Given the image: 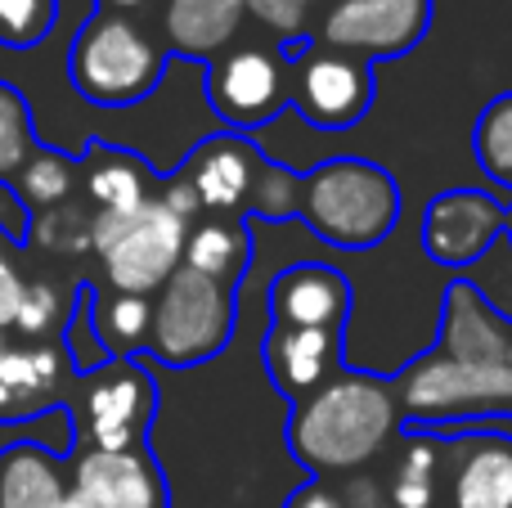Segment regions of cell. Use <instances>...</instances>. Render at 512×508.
Masks as SVG:
<instances>
[{
    "mask_svg": "<svg viewBox=\"0 0 512 508\" xmlns=\"http://www.w3.org/2000/svg\"><path fill=\"white\" fill-rule=\"evenodd\" d=\"M400 428H405V414H400L396 378L342 369L319 392L288 405L283 441H288L292 459L310 468V477H328L360 473L387 450V441Z\"/></svg>",
    "mask_w": 512,
    "mask_h": 508,
    "instance_id": "1",
    "label": "cell"
},
{
    "mask_svg": "<svg viewBox=\"0 0 512 508\" xmlns=\"http://www.w3.org/2000/svg\"><path fill=\"white\" fill-rule=\"evenodd\" d=\"M400 185L369 158H328L301 176V212L324 243L346 252L378 248L400 221Z\"/></svg>",
    "mask_w": 512,
    "mask_h": 508,
    "instance_id": "2",
    "label": "cell"
},
{
    "mask_svg": "<svg viewBox=\"0 0 512 508\" xmlns=\"http://www.w3.org/2000/svg\"><path fill=\"white\" fill-rule=\"evenodd\" d=\"M167 45L126 14H95L68 45V81L95 108H131L162 86Z\"/></svg>",
    "mask_w": 512,
    "mask_h": 508,
    "instance_id": "3",
    "label": "cell"
},
{
    "mask_svg": "<svg viewBox=\"0 0 512 508\" xmlns=\"http://www.w3.org/2000/svg\"><path fill=\"white\" fill-rule=\"evenodd\" d=\"M189 221H180L158 194L131 212H95L90 252H95L113 293L153 297L185 266Z\"/></svg>",
    "mask_w": 512,
    "mask_h": 508,
    "instance_id": "4",
    "label": "cell"
},
{
    "mask_svg": "<svg viewBox=\"0 0 512 508\" xmlns=\"http://www.w3.org/2000/svg\"><path fill=\"white\" fill-rule=\"evenodd\" d=\"M239 329V288H225L198 270L180 266L153 293L149 351L167 369H198L216 360Z\"/></svg>",
    "mask_w": 512,
    "mask_h": 508,
    "instance_id": "5",
    "label": "cell"
},
{
    "mask_svg": "<svg viewBox=\"0 0 512 508\" xmlns=\"http://www.w3.org/2000/svg\"><path fill=\"white\" fill-rule=\"evenodd\" d=\"M396 392L405 428H454L490 414H512V369L468 365L432 347L396 378Z\"/></svg>",
    "mask_w": 512,
    "mask_h": 508,
    "instance_id": "6",
    "label": "cell"
},
{
    "mask_svg": "<svg viewBox=\"0 0 512 508\" xmlns=\"http://www.w3.org/2000/svg\"><path fill=\"white\" fill-rule=\"evenodd\" d=\"M63 410H68L81 450H135L149 446V428L158 419V383L144 356L108 360L72 378Z\"/></svg>",
    "mask_w": 512,
    "mask_h": 508,
    "instance_id": "7",
    "label": "cell"
},
{
    "mask_svg": "<svg viewBox=\"0 0 512 508\" xmlns=\"http://www.w3.org/2000/svg\"><path fill=\"white\" fill-rule=\"evenodd\" d=\"M207 104L225 131H261L292 104V59L283 45H230L207 63Z\"/></svg>",
    "mask_w": 512,
    "mask_h": 508,
    "instance_id": "8",
    "label": "cell"
},
{
    "mask_svg": "<svg viewBox=\"0 0 512 508\" xmlns=\"http://www.w3.org/2000/svg\"><path fill=\"white\" fill-rule=\"evenodd\" d=\"M378 99L373 63L355 54L328 50L319 41H301L292 54V108L319 131H346L364 122Z\"/></svg>",
    "mask_w": 512,
    "mask_h": 508,
    "instance_id": "9",
    "label": "cell"
},
{
    "mask_svg": "<svg viewBox=\"0 0 512 508\" xmlns=\"http://www.w3.org/2000/svg\"><path fill=\"white\" fill-rule=\"evenodd\" d=\"M432 27V0H328L310 41L364 63L418 50Z\"/></svg>",
    "mask_w": 512,
    "mask_h": 508,
    "instance_id": "10",
    "label": "cell"
},
{
    "mask_svg": "<svg viewBox=\"0 0 512 508\" xmlns=\"http://www.w3.org/2000/svg\"><path fill=\"white\" fill-rule=\"evenodd\" d=\"M512 203L486 189H445L423 207V252L427 261L468 270L486 257L508 230Z\"/></svg>",
    "mask_w": 512,
    "mask_h": 508,
    "instance_id": "11",
    "label": "cell"
},
{
    "mask_svg": "<svg viewBox=\"0 0 512 508\" xmlns=\"http://www.w3.org/2000/svg\"><path fill=\"white\" fill-rule=\"evenodd\" d=\"M72 500L81 508H171V486L153 446L72 450Z\"/></svg>",
    "mask_w": 512,
    "mask_h": 508,
    "instance_id": "12",
    "label": "cell"
},
{
    "mask_svg": "<svg viewBox=\"0 0 512 508\" xmlns=\"http://www.w3.org/2000/svg\"><path fill=\"white\" fill-rule=\"evenodd\" d=\"M72 365L63 342H5L0 351V423L50 419L68 405Z\"/></svg>",
    "mask_w": 512,
    "mask_h": 508,
    "instance_id": "13",
    "label": "cell"
},
{
    "mask_svg": "<svg viewBox=\"0 0 512 508\" xmlns=\"http://www.w3.org/2000/svg\"><path fill=\"white\" fill-rule=\"evenodd\" d=\"M261 162H265V153L256 149L248 135L221 131V135H207L176 167V176L194 189L203 216H239V212H248Z\"/></svg>",
    "mask_w": 512,
    "mask_h": 508,
    "instance_id": "14",
    "label": "cell"
},
{
    "mask_svg": "<svg viewBox=\"0 0 512 508\" xmlns=\"http://www.w3.org/2000/svg\"><path fill=\"white\" fill-rule=\"evenodd\" d=\"M441 437L450 459L445 508H512V437L472 428H427Z\"/></svg>",
    "mask_w": 512,
    "mask_h": 508,
    "instance_id": "15",
    "label": "cell"
},
{
    "mask_svg": "<svg viewBox=\"0 0 512 508\" xmlns=\"http://www.w3.org/2000/svg\"><path fill=\"white\" fill-rule=\"evenodd\" d=\"M346 315H351V284L342 270L324 266V261H297L274 275L270 324L346 333Z\"/></svg>",
    "mask_w": 512,
    "mask_h": 508,
    "instance_id": "16",
    "label": "cell"
},
{
    "mask_svg": "<svg viewBox=\"0 0 512 508\" xmlns=\"http://www.w3.org/2000/svg\"><path fill=\"white\" fill-rule=\"evenodd\" d=\"M261 365L270 374L274 392L288 405H297L301 396L319 392L342 369V333L270 324L261 342Z\"/></svg>",
    "mask_w": 512,
    "mask_h": 508,
    "instance_id": "17",
    "label": "cell"
},
{
    "mask_svg": "<svg viewBox=\"0 0 512 508\" xmlns=\"http://www.w3.org/2000/svg\"><path fill=\"white\" fill-rule=\"evenodd\" d=\"M436 351L450 360H468V365H508V324L472 279H454L445 288Z\"/></svg>",
    "mask_w": 512,
    "mask_h": 508,
    "instance_id": "18",
    "label": "cell"
},
{
    "mask_svg": "<svg viewBox=\"0 0 512 508\" xmlns=\"http://www.w3.org/2000/svg\"><path fill=\"white\" fill-rule=\"evenodd\" d=\"M248 9L234 0H167L162 5V45L167 54L216 63L239 36Z\"/></svg>",
    "mask_w": 512,
    "mask_h": 508,
    "instance_id": "19",
    "label": "cell"
},
{
    "mask_svg": "<svg viewBox=\"0 0 512 508\" xmlns=\"http://www.w3.org/2000/svg\"><path fill=\"white\" fill-rule=\"evenodd\" d=\"M158 180V171L131 149L90 140V149L81 153V189L90 198V212H131L158 194Z\"/></svg>",
    "mask_w": 512,
    "mask_h": 508,
    "instance_id": "20",
    "label": "cell"
},
{
    "mask_svg": "<svg viewBox=\"0 0 512 508\" xmlns=\"http://www.w3.org/2000/svg\"><path fill=\"white\" fill-rule=\"evenodd\" d=\"M68 459L41 441H9L0 450V508H54L68 500Z\"/></svg>",
    "mask_w": 512,
    "mask_h": 508,
    "instance_id": "21",
    "label": "cell"
},
{
    "mask_svg": "<svg viewBox=\"0 0 512 508\" xmlns=\"http://www.w3.org/2000/svg\"><path fill=\"white\" fill-rule=\"evenodd\" d=\"M252 261V234L243 216H198L185 239V266L216 279L225 288H239L243 270Z\"/></svg>",
    "mask_w": 512,
    "mask_h": 508,
    "instance_id": "22",
    "label": "cell"
},
{
    "mask_svg": "<svg viewBox=\"0 0 512 508\" xmlns=\"http://www.w3.org/2000/svg\"><path fill=\"white\" fill-rule=\"evenodd\" d=\"M441 437L427 428H405L396 459V477H391V504L396 508H436V477H441Z\"/></svg>",
    "mask_w": 512,
    "mask_h": 508,
    "instance_id": "23",
    "label": "cell"
},
{
    "mask_svg": "<svg viewBox=\"0 0 512 508\" xmlns=\"http://www.w3.org/2000/svg\"><path fill=\"white\" fill-rule=\"evenodd\" d=\"M77 180H81V158H68V153L41 144V149L32 153V162L14 176L9 189L18 194L23 212L36 221V216H45V212H54V207L68 203L72 189H77Z\"/></svg>",
    "mask_w": 512,
    "mask_h": 508,
    "instance_id": "24",
    "label": "cell"
},
{
    "mask_svg": "<svg viewBox=\"0 0 512 508\" xmlns=\"http://www.w3.org/2000/svg\"><path fill=\"white\" fill-rule=\"evenodd\" d=\"M149 324H153V297L95 293V333L113 360H140L149 351Z\"/></svg>",
    "mask_w": 512,
    "mask_h": 508,
    "instance_id": "25",
    "label": "cell"
},
{
    "mask_svg": "<svg viewBox=\"0 0 512 508\" xmlns=\"http://www.w3.org/2000/svg\"><path fill=\"white\" fill-rule=\"evenodd\" d=\"M472 153H477L481 171L512 194V90L481 108L477 126H472Z\"/></svg>",
    "mask_w": 512,
    "mask_h": 508,
    "instance_id": "26",
    "label": "cell"
},
{
    "mask_svg": "<svg viewBox=\"0 0 512 508\" xmlns=\"http://www.w3.org/2000/svg\"><path fill=\"white\" fill-rule=\"evenodd\" d=\"M41 149L32 131V108H27L23 90L0 81V185H14V176L32 162V153Z\"/></svg>",
    "mask_w": 512,
    "mask_h": 508,
    "instance_id": "27",
    "label": "cell"
},
{
    "mask_svg": "<svg viewBox=\"0 0 512 508\" xmlns=\"http://www.w3.org/2000/svg\"><path fill=\"white\" fill-rule=\"evenodd\" d=\"M68 311H72V297H63L54 279H27L23 302H18V315H14V333L23 342H59Z\"/></svg>",
    "mask_w": 512,
    "mask_h": 508,
    "instance_id": "28",
    "label": "cell"
},
{
    "mask_svg": "<svg viewBox=\"0 0 512 508\" xmlns=\"http://www.w3.org/2000/svg\"><path fill=\"white\" fill-rule=\"evenodd\" d=\"M63 351H68L72 374H90V369H99V365L113 360L104 351V342H99V333H95V284H86V279L77 284V293H72V311H68V320H63Z\"/></svg>",
    "mask_w": 512,
    "mask_h": 508,
    "instance_id": "29",
    "label": "cell"
},
{
    "mask_svg": "<svg viewBox=\"0 0 512 508\" xmlns=\"http://www.w3.org/2000/svg\"><path fill=\"white\" fill-rule=\"evenodd\" d=\"M301 212V176L288 171L283 162L265 158L261 171H256V185L248 198V216H261V221H292Z\"/></svg>",
    "mask_w": 512,
    "mask_h": 508,
    "instance_id": "30",
    "label": "cell"
},
{
    "mask_svg": "<svg viewBox=\"0 0 512 508\" xmlns=\"http://www.w3.org/2000/svg\"><path fill=\"white\" fill-rule=\"evenodd\" d=\"M59 23V0H0V45L32 50Z\"/></svg>",
    "mask_w": 512,
    "mask_h": 508,
    "instance_id": "31",
    "label": "cell"
},
{
    "mask_svg": "<svg viewBox=\"0 0 512 508\" xmlns=\"http://www.w3.org/2000/svg\"><path fill=\"white\" fill-rule=\"evenodd\" d=\"M248 14L265 32H274L279 45H301L315 32L319 14H324V0H248Z\"/></svg>",
    "mask_w": 512,
    "mask_h": 508,
    "instance_id": "32",
    "label": "cell"
},
{
    "mask_svg": "<svg viewBox=\"0 0 512 508\" xmlns=\"http://www.w3.org/2000/svg\"><path fill=\"white\" fill-rule=\"evenodd\" d=\"M18 239H9L5 230H0V333L14 329V315H18V302H23V288L27 279L18 275Z\"/></svg>",
    "mask_w": 512,
    "mask_h": 508,
    "instance_id": "33",
    "label": "cell"
},
{
    "mask_svg": "<svg viewBox=\"0 0 512 508\" xmlns=\"http://www.w3.org/2000/svg\"><path fill=\"white\" fill-rule=\"evenodd\" d=\"M283 508H346L342 491H333V486L324 482V477H310L306 486H297V491L283 500Z\"/></svg>",
    "mask_w": 512,
    "mask_h": 508,
    "instance_id": "34",
    "label": "cell"
},
{
    "mask_svg": "<svg viewBox=\"0 0 512 508\" xmlns=\"http://www.w3.org/2000/svg\"><path fill=\"white\" fill-rule=\"evenodd\" d=\"M342 500H346V508H382V504H391L387 495H382V486L373 482V477H360V473L351 477V486L342 491Z\"/></svg>",
    "mask_w": 512,
    "mask_h": 508,
    "instance_id": "35",
    "label": "cell"
},
{
    "mask_svg": "<svg viewBox=\"0 0 512 508\" xmlns=\"http://www.w3.org/2000/svg\"><path fill=\"white\" fill-rule=\"evenodd\" d=\"M153 0H95V9H104V14H126V18H135L140 9H149Z\"/></svg>",
    "mask_w": 512,
    "mask_h": 508,
    "instance_id": "36",
    "label": "cell"
},
{
    "mask_svg": "<svg viewBox=\"0 0 512 508\" xmlns=\"http://www.w3.org/2000/svg\"><path fill=\"white\" fill-rule=\"evenodd\" d=\"M54 508H81L77 500H72V495H68V500H63V504H54Z\"/></svg>",
    "mask_w": 512,
    "mask_h": 508,
    "instance_id": "37",
    "label": "cell"
},
{
    "mask_svg": "<svg viewBox=\"0 0 512 508\" xmlns=\"http://www.w3.org/2000/svg\"><path fill=\"white\" fill-rule=\"evenodd\" d=\"M508 369H512V324H508Z\"/></svg>",
    "mask_w": 512,
    "mask_h": 508,
    "instance_id": "38",
    "label": "cell"
},
{
    "mask_svg": "<svg viewBox=\"0 0 512 508\" xmlns=\"http://www.w3.org/2000/svg\"><path fill=\"white\" fill-rule=\"evenodd\" d=\"M504 234H508V239H512V212H508V230H504Z\"/></svg>",
    "mask_w": 512,
    "mask_h": 508,
    "instance_id": "39",
    "label": "cell"
},
{
    "mask_svg": "<svg viewBox=\"0 0 512 508\" xmlns=\"http://www.w3.org/2000/svg\"><path fill=\"white\" fill-rule=\"evenodd\" d=\"M0 351H5V333H0Z\"/></svg>",
    "mask_w": 512,
    "mask_h": 508,
    "instance_id": "40",
    "label": "cell"
},
{
    "mask_svg": "<svg viewBox=\"0 0 512 508\" xmlns=\"http://www.w3.org/2000/svg\"><path fill=\"white\" fill-rule=\"evenodd\" d=\"M234 5H243V9H248V0H234Z\"/></svg>",
    "mask_w": 512,
    "mask_h": 508,
    "instance_id": "41",
    "label": "cell"
},
{
    "mask_svg": "<svg viewBox=\"0 0 512 508\" xmlns=\"http://www.w3.org/2000/svg\"><path fill=\"white\" fill-rule=\"evenodd\" d=\"M382 508H396V504H382Z\"/></svg>",
    "mask_w": 512,
    "mask_h": 508,
    "instance_id": "42",
    "label": "cell"
}]
</instances>
